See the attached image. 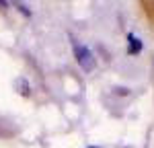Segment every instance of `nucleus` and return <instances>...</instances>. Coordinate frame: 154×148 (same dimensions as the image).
Wrapping results in <instances>:
<instances>
[{"mask_svg": "<svg viewBox=\"0 0 154 148\" xmlns=\"http://www.w3.org/2000/svg\"><path fill=\"white\" fill-rule=\"evenodd\" d=\"M128 41H130V49H128L130 54H140V51H142V41L134 35V33L128 35Z\"/></svg>", "mask_w": 154, "mask_h": 148, "instance_id": "2", "label": "nucleus"}, {"mask_svg": "<svg viewBox=\"0 0 154 148\" xmlns=\"http://www.w3.org/2000/svg\"><path fill=\"white\" fill-rule=\"evenodd\" d=\"M74 56H76V60L80 64V68L86 70V72H91L93 68H95V56H93V51L82 45V43H74Z\"/></svg>", "mask_w": 154, "mask_h": 148, "instance_id": "1", "label": "nucleus"}]
</instances>
